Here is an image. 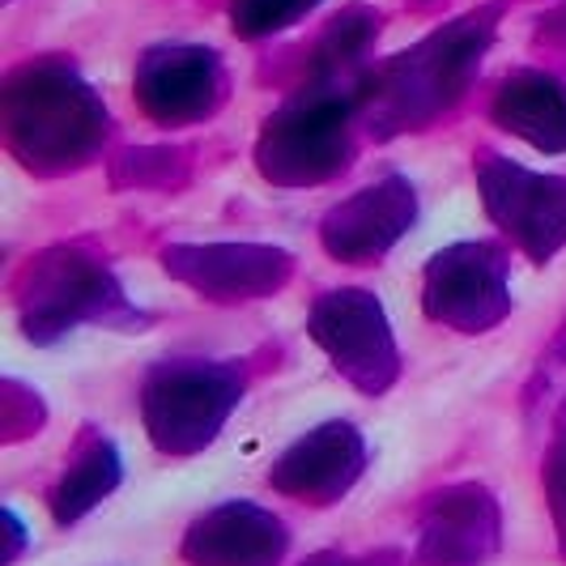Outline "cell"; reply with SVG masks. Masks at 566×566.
I'll use <instances>...</instances> for the list:
<instances>
[{
  "label": "cell",
  "instance_id": "1",
  "mask_svg": "<svg viewBox=\"0 0 566 566\" xmlns=\"http://www.w3.org/2000/svg\"><path fill=\"white\" fill-rule=\"evenodd\" d=\"M499 13H503L499 0L478 4L434 34H426L422 43L384 60L367 77L363 103H358V115H367L370 133L397 137V133L426 128L430 119L452 112L494 43Z\"/></svg>",
  "mask_w": 566,
  "mask_h": 566
},
{
  "label": "cell",
  "instance_id": "2",
  "mask_svg": "<svg viewBox=\"0 0 566 566\" xmlns=\"http://www.w3.org/2000/svg\"><path fill=\"white\" fill-rule=\"evenodd\" d=\"M4 133L22 167L64 175L98 158L112 137V115L69 60L43 56L9 73Z\"/></svg>",
  "mask_w": 566,
  "mask_h": 566
},
{
  "label": "cell",
  "instance_id": "3",
  "mask_svg": "<svg viewBox=\"0 0 566 566\" xmlns=\"http://www.w3.org/2000/svg\"><path fill=\"white\" fill-rule=\"evenodd\" d=\"M358 94L303 85L282 112L264 119L255 137V167L277 188H312L328 184L354 158V119Z\"/></svg>",
  "mask_w": 566,
  "mask_h": 566
},
{
  "label": "cell",
  "instance_id": "4",
  "mask_svg": "<svg viewBox=\"0 0 566 566\" xmlns=\"http://www.w3.org/2000/svg\"><path fill=\"white\" fill-rule=\"evenodd\" d=\"M248 375L239 363H205V358H167L145 375L142 422L149 443L167 455L205 452L230 413L239 409Z\"/></svg>",
  "mask_w": 566,
  "mask_h": 566
},
{
  "label": "cell",
  "instance_id": "5",
  "mask_svg": "<svg viewBox=\"0 0 566 566\" xmlns=\"http://www.w3.org/2000/svg\"><path fill=\"white\" fill-rule=\"evenodd\" d=\"M77 324H142L115 273L82 248H56L30 269L22 328L34 345H52Z\"/></svg>",
  "mask_w": 566,
  "mask_h": 566
},
{
  "label": "cell",
  "instance_id": "6",
  "mask_svg": "<svg viewBox=\"0 0 566 566\" xmlns=\"http://www.w3.org/2000/svg\"><path fill=\"white\" fill-rule=\"evenodd\" d=\"M307 333L358 392L384 397L397 384L400 349L392 324H388L384 303L363 285L319 294L307 315Z\"/></svg>",
  "mask_w": 566,
  "mask_h": 566
},
{
  "label": "cell",
  "instance_id": "7",
  "mask_svg": "<svg viewBox=\"0 0 566 566\" xmlns=\"http://www.w3.org/2000/svg\"><path fill=\"white\" fill-rule=\"evenodd\" d=\"M422 312L455 333H490L511 315L507 252L499 243H452L422 273Z\"/></svg>",
  "mask_w": 566,
  "mask_h": 566
},
{
  "label": "cell",
  "instance_id": "8",
  "mask_svg": "<svg viewBox=\"0 0 566 566\" xmlns=\"http://www.w3.org/2000/svg\"><path fill=\"white\" fill-rule=\"evenodd\" d=\"M478 188L490 222L528 260L549 264L566 248V179L541 175L503 154L478 158Z\"/></svg>",
  "mask_w": 566,
  "mask_h": 566
},
{
  "label": "cell",
  "instance_id": "9",
  "mask_svg": "<svg viewBox=\"0 0 566 566\" xmlns=\"http://www.w3.org/2000/svg\"><path fill=\"white\" fill-rule=\"evenodd\" d=\"M163 269L213 303H252L290 282L294 255L269 243H175L163 252Z\"/></svg>",
  "mask_w": 566,
  "mask_h": 566
},
{
  "label": "cell",
  "instance_id": "10",
  "mask_svg": "<svg viewBox=\"0 0 566 566\" xmlns=\"http://www.w3.org/2000/svg\"><path fill=\"white\" fill-rule=\"evenodd\" d=\"M227 98V69L218 52L197 43H163L149 48L137 64V103L149 119L184 128L200 124Z\"/></svg>",
  "mask_w": 566,
  "mask_h": 566
},
{
  "label": "cell",
  "instance_id": "11",
  "mask_svg": "<svg viewBox=\"0 0 566 566\" xmlns=\"http://www.w3.org/2000/svg\"><path fill=\"white\" fill-rule=\"evenodd\" d=\"M418 222V192L405 175H388L363 192L333 205L319 222L324 252L340 264H375L397 248V239Z\"/></svg>",
  "mask_w": 566,
  "mask_h": 566
},
{
  "label": "cell",
  "instance_id": "12",
  "mask_svg": "<svg viewBox=\"0 0 566 566\" xmlns=\"http://www.w3.org/2000/svg\"><path fill=\"white\" fill-rule=\"evenodd\" d=\"M503 541L499 499L478 482L448 485L430 494L418 524V563L422 566H485Z\"/></svg>",
  "mask_w": 566,
  "mask_h": 566
},
{
  "label": "cell",
  "instance_id": "13",
  "mask_svg": "<svg viewBox=\"0 0 566 566\" xmlns=\"http://www.w3.org/2000/svg\"><path fill=\"white\" fill-rule=\"evenodd\" d=\"M363 469H367V443H363L358 426L324 422L285 448L269 473V485L285 499H303V503L324 507V503L345 499L354 482L363 478Z\"/></svg>",
  "mask_w": 566,
  "mask_h": 566
},
{
  "label": "cell",
  "instance_id": "14",
  "mask_svg": "<svg viewBox=\"0 0 566 566\" xmlns=\"http://www.w3.org/2000/svg\"><path fill=\"white\" fill-rule=\"evenodd\" d=\"M290 528L282 515L255 503H222L205 511L184 537V558L192 566H282Z\"/></svg>",
  "mask_w": 566,
  "mask_h": 566
},
{
  "label": "cell",
  "instance_id": "15",
  "mask_svg": "<svg viewBox=\"0 0 566 566\" xmlns=\"http://www.w3.org/2000/svg\"><path fill=\"white\" fill-rule=\"evenodd\" d=\"M494 124L541 154H566V82L545 69H520L490 103Z\"/></svg>",
  "mask_w": 566,
  "mask_h": 566
},
{
  "label": "cell",
  "instance_id": "16",
  "mask_svg": "<svg viewBox=\"0 0 566 566\" xmlns=\"http://www.w3.org/2000/svg\"><path fill=\"white\" fill-rule=\"evenodd\" d=\"M124 478L119 469V452L112 439H90L77 460L69 464V473L60 478V485L52 490V515L56 524H77L85 511H94L115 485Z\"/></svg>",
  "mask_w": 566,
  "mask_h": 566
},
{
  "label": "cell",
  "instance_id": "17",
  "mask_svg": "<svg viewBox=\"0 0 566 566\" xmlns=\"http://www.w3.org/2000/svg\"><path fill=\"white\" fill-rule=\"evenodd\" d=\"M312 9H319V0H234L230 27L243 39H269V34H282L294 22H303Z\"/></svg>",
  "mask_w": 566,
  "mask_h": 566
},
{
  "label": "cell",
  "instance_id": "18",
  "mask_svg": "<svg viewBox=\"0 0 566 566\" xmlns=\"http://www.w3.org/2000/svg\"><path fill=\"white\" fill-rule=\"evenodd\" d=\"M549 507H554V520L563 528V545H566V422L558 443H554V452H549Z\"/></svg>",
  "mask_w": 566,
  "mask_h": 566
},
{
  "label": "cell",
  "instance_id": "19",
  "mask_svg": "<svg viewBox=\"0 0 566 566\" xmlns=\"http://www.w3.org/2000/svg\"><path fill=\"white\" fill-rule=\"evenodd\" d=\"M337 566H367V563H337Z\"/></svg>",
  "mask_w": 566,
  "mask_h": 566
}]
</instances>
